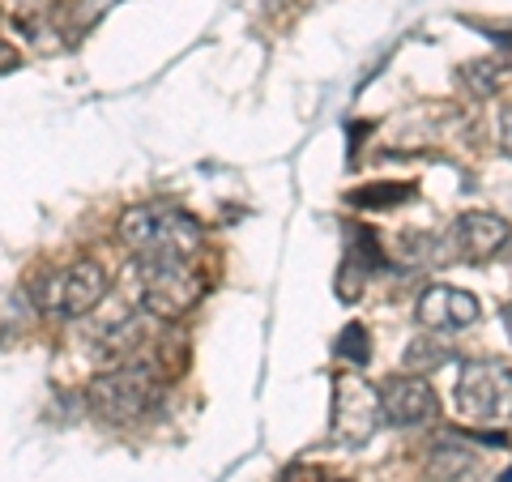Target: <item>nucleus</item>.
Wrapping results in <instances>:
<instances>
[{
    "label": "nucleus",
    "instance_id": "20",
    "mask_svg": "<svg viewBox=\"0 0 512 482\" xmlns=\"http://www.w3.org/2000/svg\"><path fill=\"white\" fill-rule=\"evenodd\" d=\"M500 482H512V465H508V470H504V474H500Z\"/></svg>",
    "mask_w": 512,
    "mask_h": 482
},
{
    "label": "nucleus",
    "instance_id": "9",
    "mask_svg": "<svg viewBox=\"0 0 512 482\" xmlns=\"http://www.w3.org/2000/svg\"><path fill=\"white\" fill-rule=\"evenodd\" d=\"M478 316H483L478 312V299L470 291H457V286H427L419 299V325L436 333L470 329Z\"/></svg>",
    "mask_w": 512,
    "mask_h": 482
},
{
    "label": "nucleus",
    "instance_id": "8",
    "mask_svg": "<svg viewBox=\"0 0 512 482\" xmlns=\"http://www.w3.org/2000/svg\"><path fill=\"white\" fill-rule=\"evenodd\" d=\"M380 406H384V423H393V427H419V423H431L440 414L436 389H431L427 380H414V376L384 380Z\"/></svg>",
    "mask_w": 512,
    "mask_h": 482
},
{
    "label": "nucleus",
    "instance_id": "3",
    "mask_svg": "<svg viewBox=\"0 0 512 482\" xmlns=\"http://www.w3.org/2000/svg\"><path fill=\"white\" fill-rule=\"evenodd\" d=\"M90 410L103 423H137L154 406V372L146 363H120L90 380L86 389Z\"/></svg>",
    "mask_w": 512,
    "mask_h": 482
},
{
    "label": "nucleus",
    "instance_id": "6",
    "mask_svg": "<svg viewBox=\"0 0 512 482\" xmlns=\"http://www.w3.org/2000/svg\"><path fill=\"white\" fill-rule=\"evenodd\" d=\"M384 419L380 406V389H372L359 376H338L333 380V427L329 440L342 448H363L376 436V427Z\"/></svg>",
    "mask_w": 512,
    "mask_h": 482
},
{
    "label": "nucleus",
    "instance_id": "18",
    "mask_svg": "<svg viewBox=\"0 0 512 482\" xmlns=\"http://www.w3.org/2000/svg\"><path fill=\"white\" fill-rule=\"evenodd\" d=\"M286 482H299V474H295V478H286ZM308 482H333V478H325V474H308Z\"/></svg>",
    "mask_w": 512,
    "mask_h": 482
},
{
    "label": "nucleus",
    "instance_id": "17",
    "mask_svg": "<svg viewBox=\"0 0 512 482\" xmlns=\"http://www.w3.org/2000/svg\"><path fill=\"white\" fill-rule=\"evenodd\" d=\"M500 261H504V269H508V273H512V239H508V248H504V252H500Z\"/></svg>",
    "mask_w": 512,
    "mask_h": 482
},
{
    "label": "nucleus",
    "instance_id": "10",
    "mask_svg": "<svg viewBox=\"0 0 512 482\" xmlns=\"http://www.w3.org/2000/svg\"><path fill=\"white\" fill-rule=\"evenodd\" d=\"M376 269H384V252L376 244L372 231H359L350 235V252H346V265L338 269V295L342 299H355L363 291V282L372 278Z\"/></svg>",
    "mask_w": 512,
    "mask_h": 482
},
{
    "label": "nucleus",
    "instance_id": "14",
    "mask_svg": "<svg viewBox=\"0 0 512 482\" xmlns=\"http://www.w3.org/2000/svg\"><path fill=\"white\" fill-rule=\"evenodd\" d=\"M500 60H474L466 64V73H461V82H466L478 99H487V94H495V86H500Z\"/></svg>",
    "mask_w": 512,
    "mask_h": 482
},
{
    "label": "nucleus",
    "instance_id": "15",
    "mask_svg": "<svg viewBox=\"0 0 512 482\" xmlns=\"http://www.w3.org/2000/svg\"><path fill=\"white\" fill-rule=\"evenodd\" d=\"M500 141H504V150L512 154V103L500 107Z\"/></svg>",
    "mask_w": 512,
    "mask_h": 482
},
{
    "label": "nucleus",
    "instance_id": "4",
    "mask_svg": "<svg viewBox=\"0 0 512 482\" xmlns=\"http://www.w3.org/2000/svg\"><path fill=\"white\" fill-rule=\"evenodd\" d=\"M103 295H107V273L99 261H73L56 273H47V278L35 286L39 308L52 312V316H64V320L94 312L103 303Z\"/></svg>",
    "mask_w": 512,
    "mask_h": 482
},
{
    "label": "nucleus",
    "instance_id": "16",
    "mask_svg": "<svg viewBox=\"0 0 512 482\" xmlns=\"http://www.w3.org/2000/svg\"><path fill=\"white\" fill-rule=\"evenodd\" d=\"M13 60H18V56H13V47H5V43H0V69H9Z\"/></svg>",
    "mask_w": 512,
    "mask_h": 482
},
{
    "label": "nucleus",
    "instance_id": "11",
    "mask_svg": "<svg viewBox=\"0 0 512 482\" xmlns=\"http://www.w3.org/2000/svg\"><path fill=\"white\" fill-rule=\"evenodd\" d=\"M448 359H453V350H448L440 337H414L402 355L406 372H436V367H444Z\"/></svg>",
    "mask_w": 512,
    "mask_h": 482
},
{
    "label": "nucleus",
    "instance_id": "13",
    "mask_svg": "<svg viewBox=\"0 0 512 482\" xmlns=\"http://www.w3.org/2000/svg\"><path fill=\"white\" fill-rule=\"evenodd\" d=\"M333 355L355 363V367H367V359H372V333H367L359 320H350V325L338 333V342H333Z\"/></svg>",
    "mask_w": 512,
    "mask_h": 482
},
{
    "label": "nucleus",
    "instance_id": "19",
    "mask_svg": "<svg viewBox=\"0 0 512 482\" xmlns=\"http://www.w3.org/2000/svg\"><path fill=\"white\" fill-rule=\"evenodd\" d=\"M504 325H508V333H512V303H508V312H504Z\"/></svg>",
    "mask_w": 512,
    "mask_h": 482
},
{
    "label": "nucleus",
    "instance_id": "5",
    "mask_svg": "<svg viewBox=\"0 0 512 482\" xmlns=\"http://www.w3.org/2000/svg\"><path fill=\"white\" fill-rule=\"evenodd\" d=\"M137 299L150 316H184L201 299V278L188 261H133Z\"/></svg>",
    "mask_w": 512,
    "mask_h": 482
},
{
    "label": "nucleus",
    "instance_id": "2",
    "mask_svg": "<svg viewBox=\"0 0 512 482\" xmlns=\"http://www.w3.org/2000/svg\"><path fill=\"white\" fill-rule=\"evenodd\" d=\"M453 401H457V414L466 423H478V427L512 423V367L500 359L461 363Z\"/></svg>",
    "mask_w": 512,
    "mask_h": 482
},
{
    "label": "nucleus",
    "instance_id": "12",
    "mask_svg": "<svg viewBox=\"0 0 512 482\" xmlns=\"http://www.w3.org/2000/svg\"><path fill=\"white\" fill-rule=\"evenodd\" d=\"M410 197H414L410 184H367L350 192V205H359V210H393L397 201H410Z\"/></svg>",
    "mask_w": 512,
    "mask_h": 482
},
{
    "label": "nucleus",
    "instance_id": "7",
    "mask_svg": "<svg viewBox=\"0 0 512 482\" xmlns=\"http://www.w3.org/2000/svg\"><path fill=\"white\" fill-rule=\"evenodd\" d=\"M448 252L453 261H466V265H487L491 256H500L512 239L508 218L500 214H487V210H466L453 227H448Z\"/></svg>",
    "mask_w": 512,
    "mask_h": 482
},
{
    "label": "nucleus",
    "instance_id": "1",
    "mask_svg": "<svg viewBox=\"0 0 512 482\" xmlns=\"http://www.w3.org/2000/svg\"><path fill=\"white\" fill-rule=\"evenodd\" d=\"M120 239L133 261H188L201 244V222L175 205H137L120 218Z\"/></svg>",
    "mask_w": 512,
    "mask_h": 482
}]
</instances>
